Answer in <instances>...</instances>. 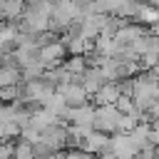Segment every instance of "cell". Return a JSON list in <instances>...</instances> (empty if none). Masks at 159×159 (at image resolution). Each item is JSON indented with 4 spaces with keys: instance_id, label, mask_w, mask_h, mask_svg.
Returning a JSON list of instances; mask_svg holds the SVG:
<instances>
[{
    "instance_id": "11",
    "label": "cell",
    "mask_w": 159,
    "mask_h": 159,
    "mask_svg": "<svg viewBox=\"0 0 159 159\" xmlns=\"http://www.w3.org/2000/svg\"><path fill=\"white\" fill-rule=\"evenodd\" d=\"M52 124H65V122H62V119H57L55 114H50L47 109H40V112H35V114L30 117V124H27V127H32V129L42 132V129H47V127H52Z\"/></svg>"
},
{
    "instance_id": "16",
    "label": "cell",
    "mask_w": 159,
    "mask_h": 159,
    "mask_svg": "<svg viewBox=\"0 0 159 159\" xmlns=\"http://www.w3.org/2000/svg\"><path fill=\"white\" fill-rule=\"evenodd\" d=\"M20 75H22V82H37V80H42V77H45V67H42L40 62H35V65L22 67V70H20Z\"/></svg>"
},
{
    "instance_id": "14",
    "label": "cell",
    "mask_w": 159,
    "mask_h": 159,
    "mask_svg": "<svg viewBox=\"0 0 159 159\" xmlns=\"http://www.w3.org/2000/svg\"><path fill=\"white\" fill-rule=\"evenodd\" d=\"M137 25H142V27H154L157 22H159V12L152 7V5H139V12H137Z\"/></svg>"
},
{
    "instance_id": "15",
    "label": "cell",
    "mask_w": 159,
    "mask_h": 159,
    "mask_svg": "<svg viewBox=\"0 0 159 159\" xmlns=\"http://www.w3.org/2000/svg\"><path fill=\"white\" fill-rule=\"evenodd\" d=\"M22 99V84L15 87H0V104H15Z\"/></svg>"
},
{
    "instance_id": "10",
    "label": "cell",
    "mask_w": 159,
    "mask_h": 159,
    "mask_svg": "<svg viewBox=\"0 0 159 159\" xmlns=\"http://www.w3.org/2000/svg\"><path fill=\"white\" fill-rule=\"evenodd\" d=\"M25 2L20 0H0V22H15L22 17Z\"/></svg>"
},
{
    "instance_id": "17",
    "label": "cell",
    "mask_w": 159,
    "mask_h": 159,
    "mask_svg": "<svg viewBox=\"0 0 159 159\" xmlns=\"http://www.w3.org/2000/svg\"><path fill=\"white\" fill-rule=\"evenodd\" d=\"M114 109H117L122 117H132V114H139V112H137V107H134V102H132V97H119V99L114 102Z\"/></svg>"
},
{
    "instance_id": "4",
    "label": "cell",
    "mask_w": 159,
    "mask_h": 159,
    "mask_svg": "<svg viewBox=\"0 0 159 159\" xmlns=\"http://www.w3.org/2000/svg\"><path fill=\"white\" fill-rule=\"evenodd\" d=\"M22 82V75H20V67L15 62L12 55H5L2 62H0V87H15Z\"/></svg>"
},
{
    "instance_id": "1",
    "label": "cell",
    "mask_w": 159,
    "mask_h": 159,
    "mask_svg": "<svg viewBox=\"0 0 159 159\" xmlns=\"http://www.w3.org/2000/svg\"><path fill=\"white\" fill-rule=\"evenodd\" d=\"M40 142L55 154V152H65V147H67V142H70V137H67V124H52V127H47V129H42L40 132Z\"/></svg>"
},
{
    "instance_id": "12",
    "label": "cell",
    "mask_w": 159,
    "mask_h": 159,
    "mask_svg": "<svg viewBox=\"0 0 159 159\" xmlns=\"http://www.w3.org/2000/svg\"><path fill=\"white\" fill-rule=\"evenodd\" d=\"M149 132H152L149 122H139V124L129 132V139H132V144H134V149H137V152H139L142 147H147V144H149Z\"/></svg>"
},
{
    "instance_id": "7",
    "label": "cell",
    "mask_w": 159,
    "mask_h": 159,
    "mask_svg": "<svg viewBox=\"0 0 159 159\" xmlns=\"http://www.w3.org/2000/svg\"><path fill=\"white\" fill-rule=\"evenodd\" d=\"M107 144H109V137H107V134H102V132H92L89 137H84V142H82V149H80V152L92 154V157H99V154L107 149Z\"/></svg>"
},
{
    "instance_id": "8",
    "label": "cell",
    "mask_w": 159,
    "mask_h": 159,
    "mask_svg": "<svg viewBox=\"0 0 159 159\" xmlns=\"http://www.w3.org/2000/svg\"><path fill=\"white\" fill-rule=\"evenodd\" d=\"M12 57H15L17 67L22 70V67H27V65L40 62V47H37V45H20V47L12 52Z\"/></svg>"
},
{
    "instance_id": "19",
    "label": "cell",
    "mask_w": 159,
    "mask_h": 159,
    "mask_svg": "<svg viewBox=\"0 0 159 159\" xmlns=\"http://www.w3.org/2000/svg\"><path fill=\"white\" fill-rule=\"evenodd\" d=\"M12 157H15V142L0 144V159H12Z\"/></svg>"
},
{
    "instance_id": "13",
    "label": "cell",
    "mask_w": 159,
    "mask_h": 159,
    "mask_svg": "<svg viewBox=\"0 0 159 159\" xmlns=\"http://www.w3.org/2000/svg\"><path fill=\"white\" fill-rule=\"evenodd\" d=\"M42 109H47L50 114H55L57 119H62V122H65V114H67V104H65V99H62L57 92L42 102Z\"/></svg>"
},
{
    "instance_id": "3",
    "label": "cell",
    "mask_w": 159,
    "mask_h": 159,
    "mask_svg": "<svg viewBox=\"0 0 159 159\" xmlns=\"http://www.w3.org/2000/svg\"><path fill=\"white\" fill-rule=\"evenodd\" d=\"M62 99H65V104L67 107H80V104H87V92H84V87H82V82H67V84H57V89H55Z\"/></svg>"
},
{
    "instance_id": "2",
    "label": "cell",
    "mask_w": 159,
    "mask_h": 159,
    "mask_svg": "<svg viewBox=\"0 0 159 159\" xmlns=\"http://www.w3.org/2000/svg\"><path fill=\"white\" fill-rule=\"evenodd\" d=\"M117 119H119V112L114 107H94V132H102L107 137L117 134Z\"/></svg>"
},
{
    "instance_id": "5",
    "label": "cell",
    "mask_w": 159,
    "mask_h": 159,
    "mask_svg": "<svg viewBox=\"0 0 159 159\" xmlns=\"http://www.w3.org/2000/svg\"><path fill=\"white\" fill-rule=\"evenodd\" d=\"M94 122V107L87 102V104H80V107H67V114H65V124H72V127H84V124H92Z\"/></svg>"
},
{
    "instance_id": "6",
    "label": "cell",
    "mask_w": 159,
    "mask_h": 159,
    "mask_svg": "<svg viewBox=\"0 0 159 159\" xmlns=\"http://www.w3.org/2000/svg\"><path fill=\"white\" fill-rule=\"evenodd\" d=\"M122 94H119V84L117 82H104L99 89H97V94H94V104L97 107H114V102L119 99Z\"/></svg>"
},
{
    "instance_id": "18",
    "label": "cell",
    "mask_w": 159,
    "mask_h": 159,
    "mask_svg": "<svg viewBox=\"0 0 159 159\" xmlns=\"http://www.w3.org/2000/svg\"><path fill=\"white\" fill-rule=\"evenodd\" d=\"M12 159H35L32 157V144H27V142H15V157Z\"/></svg>"
},
{
    "instance_id": "9",
    "label": "cell",
    "mask_w": 159,
    "mask_h": 159,
    "mask_svg": "<svg viewBox=\"0 0 159 159\" xmlns=\"http://www.w3.org/2000/svg\"><path fill=\"white\" fill-rule=\"evenodd\" d=\"M104 84V77H102V70L99 67H87L84 75H82V87L87 92V97H94L97 89Z\"/></svg>"
},
{
    "instance_id": "20",
    "label": "cell",
    "mask_w": 159,
    "mask_h": 159,
    "mask_svg": "<svg viewBox=\"0 0 159 159\" xmlns=\"http://www.w3.org/2000/svg\"><path fill=\"white\" fill-rule=\"evenodd\" d=\"M144 119H147V122H149V124H152V122H157V119H159V102H154V104H152V109H149V112H147V114H144Z\"/></svg>"
}]
</instances>
